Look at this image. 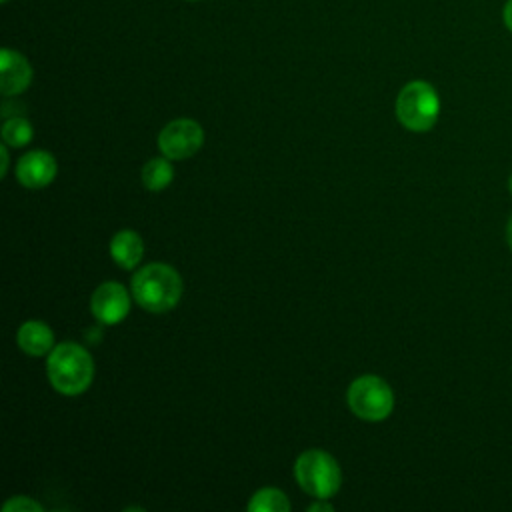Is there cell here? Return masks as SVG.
<instances>
[{"label": "cell", "instance_id": "7a4b0ae2", "mask_svg": "<svg viewBox=\"0 0 512 512\" xmlns=\"http://www.w3.org/2000/svg\"><path fill=\"white\" fill-rule=\"evenodd\" d=\"M48 378L52 386L68 396L84 392L94 376L92 356L74 342L58 344L46 362Z\"/></svg>", "mask_w": 512, "mask_h": 512}, {"label": "cell", "instance_id": "7c38bea8", "mask_svg": "<svg viewBox=\"0 0 512 512\" xmlns=\"http://www.w3.org/2000/svg\"><path fill=\"white\" fill-rule=\"evenodd\" d=\"M172 176H174L172 164L164 158H152L142 168V184L152 192H158V190L166 188L172 182Z\"/></svg>", "mask_w": 512, "mask_h": 512}, {"label": "cell", "instance_id": "8fae6325", "mask_svg": "<svg viewBox=\"0 0 512 512\" xmlns=\"http://www.w3.org/2000/svg\"><path fill=\"white\" fill-rule=\"evenodd\" d=\"M110 254L118 266L134 268L142 260V254H144L142 238L132 230L118 232L110 242Z\"/></svg>", "mask_w": 512, "mask_h": 512}, {"label": "cell", "instance_id": "5bb4252c", "mask_svg": "<svg viewBox=\"0 0 512 512\" xmlns=\"http://www.w3.org/2000/svg\"><path fill=\"white\" fill-rule=\"evenodd\" d=\"M32 124L26 118L14 116L4 122L2 126V138L8 146H26L32 138Z\"/></svg>", "mask_w": 512, "mask_h": 512}, {"label": "cell", "instance_id": "e0dca14e", "mask_svg": "<svg viewBox=\"0 0 512 512\" xmlns=\"http://www.w3.org/2000/svg\"><path fill=\"white\" fill-rule=\"evenodd\" d=\"M316 510H332V506L330 504H326V502H322V498H318V502H314L312 506H310V512H316Z\"/></svg>", "mask_w": 512, "mask_h": 512}, {"label": "cell", "instance_id": "9c48e42d", "mask_svg": "<svg viewBox=\"0 0 512 512\" xmlns=\"http://www.w3.org/2000/svg\"><path fill=\"white\" fill-rule=\"evenodd\" d=\"M16 176L26 188L48 186L56 176V160L44 150L28 152L16 166Z\"/></svg>", "mask_w": 512, "mask_h": 512}, {"label": "cell", "instance_id": "7402d4cb", "mask_svg": "<svg viewBox=\"0 0 512 512\" xmlns=\"http://www.w3.org/2000/svg\"><path fill=\"white\" fill-rule=\"evenodd\" d=\"M190 2H196V0H190Z\"/></svg>", "mask_w": 512, "mask_h": 512}, {"label": "cell", "instance_id": "ac0fdd59", "mask_svg": "<svg viewBox=\"0 0 512 512\" xmlns=\"http://www.w3.org/2000/svg\"><path fill=\"white\" fill-rule=\"evenodd\" d=\"M506 242H508V246H510V250H512V216H510L508 222H506Z\"/></svg>", "mask_w": 512, "mask_h": 512}, {"label": "cell", "instance_id": "d6986e66", "mask_svg": "<svg viewBox=\"0 0 512 512\" xmlns=\"http://www.w3.org/2000/svg\"><path fill=\"white\" fill-rule=\"evenodd\" d=\"M6 170H8V150L6 146H2V176L6 174Z\"/></svg>", "mask_w": 512, "mask_h": 512}, {"label": "cell", "instance_id": "30bf717a", "mask_svg": "<svg viewBox=\"0 0 512 512\" xmlns=\"http://www.w3.org/2000/svg\"><path fill=\"white\" fill-rule=\"evenodd\" d=\"M18 344L30 356H44L52 350L54 334L52 330L38 320H28L18 330Z\"/></svg>", "mask_w": 512, "mask_h": 512}, {"label": "cell", "instance_id": "9a60e30c", "mask_svg": "<svg viewBox=\"0 0 512 512\" xmlns=\"http://www.w3.org/2000/svg\"><path fill=\"white\" fill-rule=\"evenodd\" d=\"M4 512H42V506L28 496H14L4 504Z\"/></svg>", "mask_w": 512, "mask_h": 512}, {"label": "cell", "instance_id": "3957f363", "mask_svg": "<svg viewBox=\"0 0 512 512\" xmlns=\"http://www.w3.org/2000/svg\"><path fill=\"white\" fill-rule=\"evenodd\" d=\"M440 114V98L432 84L424 80L408 82L396 98V118L412 132H428Z\"/></svg>", "mask_w": 512, "mask_h": 512}, {"label": "cell", "instance_id": "2e32d148", "mask_svg": "<svg viewBox=\"0 0 512 512\" xmlns=\"http://www.w3.org/2000/svg\"><path fill=\"white\" fill-rule=\"evenodd\" d=\"M502 20H504V26L512 32V0H508V2H506L504 12H502Z\"/></svg>", "mask_w": 512, "mask_h": 512}, {"label": "cell", "instance_id": "44dd1931", "mask_svg": "<svg viewBox=\"0 0 512 512\" xmlns=\"http://www.w3.org/2000/svg\"><path fill=\"white\" fill-rule=\"evenodd\" d=\"M0 2H8V0H0Z\"/></svg>", "mask_w": 512, "mask_h": 512}, {"label": "cell", "instance_id": "52a82bcc", "mask_svg": "<svg viewBox=\"0 0 512 512\" xmlns=\"http://www.w3.org/2000/svg\"><path fill=\"white\" fill-rule=\"evenodd\" d=\"M90 308L96 320H100L102 324H118L130 310V298L122 284L104 282L94 290Z\"/></svg>", "mask_w": 512, "mask_h": 512}, {"label": "cell", "instance_id": "6da1fadb", "mask_svg": "<svg viewBox=\"0 0 512 512\" xmlns=\"http://www.w3.org/2000/svg\"><path fill=\"white\" fill-rule=\"evenodd\" d=\"M132 294L148 312L172 310L182 296V278L168 264H148L132 278Z\"/></svg>", "mask_w": 512, "mask_h": 512}, {"label": "cell", "instance_id": "5b68a950", "mask_svg": "<svg viewBox=\"0 0 512 512\" xmlns=\"http://www.w3.org/2000/svg\"><path fill=\"white\" fill-rule=\"evenodd\" d=\"M350 410L368 422H378L390 416L394 408V394L390 386L378 376L356 378L346 394Z\"/></svg>", "mask_w": 512, "mask_h": 512}, {"label": "cell", "instance_id": "4fadbf2b", "mask_svg": "<svg viewBox=\"0 0 512 512\" xmlns=\"http://www.w3.org/2000/svg\"><path fill=\"white\" fill-rule=\"evenodd\" d=\"M250 512H288L290 502L284 496V492L276 488H262L254 492V496L248 502Z\"/></svg>", "mask_w": 512, "mask_h": 512}, {"label": "cell", "instance_id": "277c9868", "mask_svg": "<svg viewBox=\"0 0 512 512\" xmlns=\"http://www.w3.org/2000/svg\"><path fill=\"white\" fill-rule=\"evenodd\" d=\"M294 474L300 488L316 500H326L338 492L342 480L338 462L322 450H308L300 454L294 464Z\"/></svg>", "mask_w": 512, "mask_h": 512}, {"label": "cell", "instance_id": "ffe728a7", "mask_svg": "<svg viewBox=\"0 0 512 512\" xmlns=\"http://www.w3.org/2000/svg\"><path fill=\"white\" fill-rule=\"evenodd\" d=\"M508 190H510V194H512V174H510V178H508Z\"/></svg>", "mask_w": 512, "mask_h": 512}, {"label": "cell", "instance_id": "8992f818", "mask_svg": "<svg viewBox=\"0 0 512 512\" xmlns=\"http://www.w3.org/2000/svg\"><path fill=\"white\" fill-rule=\"evenodd\" d=\"M204 142V132L198 122L190 118L172 120L158 134V148L170 160H184L198 152Z\"/></svg>", "mask_w": 512, "mask_h": 512}, {"label": "cell", "instance_id": "ba28073f", "mask_svg": "<svg viewBox=\"0 0 512 512\" xmlns=\"http://www.w3.org/2000/svg\"><path fill=\"white\" fill-rule=\"evenodd\" d=\"M32 82L30 62L16 50L2 48L0 52V90L6 96L24 92Z\"/></svg>", "mask_w": 512, "mask_h": 512}]
</instances>
